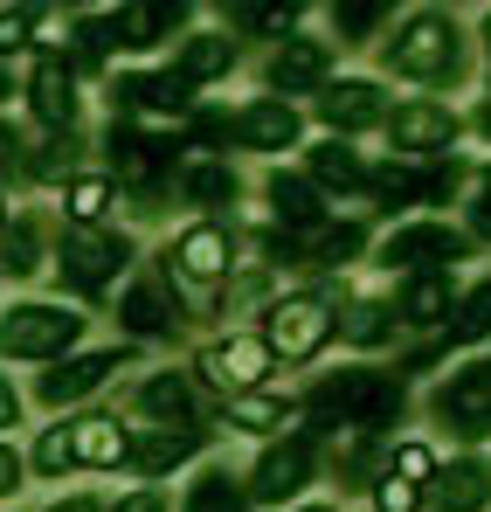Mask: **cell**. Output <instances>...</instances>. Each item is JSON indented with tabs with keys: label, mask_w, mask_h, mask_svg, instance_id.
I'll return each mask as SVG.
<instances>
[{
	"label": "cell",
	"mask_w": 491,
	"mask_h": 512,
	"mask_svg": "<svg viewBox=\"0 0 491 512\" xmlns=\"http://www.w3.org/2000/svg\"><path fill=\"white\" fill-rule=\"evenodd\" d=\"M374 506H381V512H415V506H422V492L402 485V478H381V485H374Z\"/></svg>",
	"instance_id": "f35d334b"
},
{
	"label": "cell",
	"mask_w": 491,
	"mask_h": 512,
	"mask_svg": "<svg viewBox=\"0 0 491 512\" xmlns=\"http://www.w3.org/2000/svg\"><path fill=\"white\" fill-rule=\"evenodd\" d=\"M0 97H7V70H0Z\"/></svg>",
	"instance_id": "816d5d0a"
},
{
	"label": "cell",
	"mask_w": 491,
	"mask_h": 512,
	"mask_svg": "<svg viewBox=\"0 0 491 512\" xmlns=\"http://www.w3.org/2000/svg\"><path fill=\"white\" fill-rule=\"evenodd\" d=\"M305 485H312V443H305V436L270 443V450L256 457V478H249V492H256V499L284 506V499H291V492H305Z\"/></svg>",
	"instance_id": "9c48e42d"
},
{
	"label": "cell",
	"mask_w": 491,
	"mask_h": 512,
	"mask_svg": "<svg viewBox=\"0 0 491 512\" xmlns=\"http://www.w3.org/2000/svg\"><path fill=\"white\" fill-rule=\"evenodd\" d=\"M485 42H491V14H485Z\"/></svg>",
	"instance_id": "f5cc1de1"
},
{
	"label": "cell",
	"mask_w": 491,
	"mask_h": 512,
	"mask_svg": "<svg viewBox=\"0 0 491 512\" xmlns=\"http://www.w3.org/2000/svg\"><path fill=\"white\" fill-rule=\"evenodd\" d=\"M436 423L457 429V436H491V353L457 367L443 388H436Z\"/></svg>",
	"instance_id": "277c9868"
},
{
	"label": "cell",
	"mask_w": 491,
	"mask_h": 512,
	"mask_svg": "<svg viewBox=\"0 0 491 512\" xmlns=\"http://www.w3.org/2000/svg\"><path fill=\"white\" fill-rule=\"evenodd\" d=\"M201 374L229 395V388H249V381H263L270 374V346L263 340H229V346H208L201 353Z\"/></svg>",
	"instance_id": "4fadbf2b"
},
{
	"label": "cell",
	"mask_w": 491,
	"mask_h": 512,
	"mask_svg": "<svg viewBox=\"0 0 491 512\" xmlns=\"http://www.w3.org/2000/svg\"><path fill=\"white\" fill-rule=\"evenodd\" d=\"M402 319L409 326H436V319H450V277L436 270V277H409V291H402Z\"/></svg>",
	"instance_id": "d4e9b609"
},
{
	"label": "cell",
	"mask_w": 491,
	"mask_h": 512,
	"mask_svg": "<svg viewBox=\"0 0 491 512\" xmlns=\"http://www.w3.org/2000/svg\"><path fill=\"white\" fill-rule=\"evenodd\" d=\"M326 340H332V312L319 298H284V305H270V326H263L270 360H277V353H284V360H312Z\"/></svg>",
	"instance_id": "8992f818"
},
{
	"label": "cell",
	"mask_w": 491,
	"mask_h": 512,
	"mask_svg": "<svg viewBox=\"0 0 491 512\" xmlns=\"http://www.w3.org/2000/svg\"><path fill=\"white\" fill-rule=\"evenodd\" d=\"M319 111H326L332 132H367V125H381L388 118V104H381V84H367V77H346V84H332L319 97Z\"/></svg>",
	"instance_id": "7c38bea8"
},
{
	"label": "cell",
	"mask_w": 491,
	"mask_h": 512,
	"mask_svg": "<svg viewBox=\"0 0 491 512\" xmlns=\"http://www.w3.org/2000/svg\"><path fill=\"white\" fill-rule=\"evenodd\" d=\"M56 270H63L77 291H104V284L125 270V236H111V229H70Z\"/></svg>",
	"instance_id": "ba28073f"
},
{
	"label": "cell",
	"mask_w": 491,
	"mask_h": 512,
	"mask_svg": "<svg viewBox=\"0 0 491 512\" xmlns=\"http://www.w3.org/2000/svg\"><path fill=\"white\" fill-rule=\"evenodd\" d=\"M28 28H35V14H28V7H14V14H0V56H14V49L28 42Z\"/></svg>",
	"instance_id": "60d3db41"
},
{
	"label": "cell",
	"mask_w": 491,
	"mask_h": 512,
	"mask_svg": "<svg viewBox=\"0 0 491 512\" xmlns=\"http://www.w3.org/2000/svg\"><path fill=\"white\" fill-rule=\"evenodd\" d=\"M111 167H118V180H132L139 194H160L173 153H166V139H146L132 125H111Z\"/></svg>",
	"instance_id": "30bf717a"
},
{
	"label": "cell",
	"mask_w": 491,
	"mask_h": 512,
	"mask_svg": "<svg viewBox=\"0 0 491 512\" xmlns=\"http://www.w3.org/2000/svg\"><path fill=\"white\" fill-rule=\"evenodd\" d=\"M201 139H236V146H256V153H284L298 139V111L284 97H263L236 118H201Z\"/></svg>",
	"instance_id": "5b68a950"
},
{
	"label": "cell",
	"mask_w": 491,
	"mask_h": 512,
	"mask_svg": "<svg viewBox=\"0 0 491 512\" xmlns=\"http://www.w3.org/2000/svg\"><path fill=\"white\" fill-rule=\"evenodd\" d=\"M471 250L450 222H415V229H395L388 236V250H381V263L388 270H415V277H436L443 263H457V256Z\"/></svg>",
	"instance_id": "52a82bcc"
},
{
	"label": "cell",
	"mask_w": 491,
	"mask_h": 512,
	"mask_svg": "<svg viewBox=\"0 0 491 512\" xmlns=\"http://www.w3.org/2000/svg\"><path fill=\"white\" fill-rule=\"evenodd\" d=\"M0 263H7L14 277H28V270H35V229H28V222L0 229Z\"/></svg>",
	"instance_id": "e575fe53"
},
{
	"label": "cell",
	"mask_w": 491,
	"mask_h": 512,
	"mask_svg": "<svg viewBox=\"0 0 491 512\" xmlns=\"http://www.w3.org/2000/svg\"><path fill=\"white\" fill-rule=\"evenodd\" d=\"M125 319H132V333H166L173 312H166L160 284H132V291H125Z\"/></svg>",
	"instance_id": "4dcf8cb0"
},
{
	"label": "cell",
	"mask_w": 491,
	"mask_h": 512,
	"mask_svg": "<svg viewBox=\"0 0 491 512\" xmlns=\"http://www.w3.org/2000/svg\"><path fill=\"white\" fill-rule=\"evenodd\" d=\"M491 333V284H478L464 305H457V326H450V340H485Z\"/></svg>",
	"instance_id": "d6a6232c"
},
{
	"label": "cell",
	"mask_w": 491,
	"mask_h": 512,
	"mask_svg": "<svg viewBox=\"0 0 491 512\" xmlns=\"http://www.w3.org/2000/svg\"><path fill=\"white\" fill-rule=\"evenodd\" d=\"M326 42H312V35H291L277 56H270V90H312L326 84Z\"/></svg>",
	"instance_id": "5bb4252c"
},
{
	"label": "cell",
	"mask_w": 491,
	"mask_h": 512,
	"mask_svg": "<svg viewBox=\"0 0 491 512\" xmlns=\"http://www.w3.org/2000/svg\"><path fill=\"white\" fill-rule=\"evenodd\" d=\"M305 512H332V506H305Z\"/></svg>",
	"instance_id": "db71d44e"
},
{
	"label": "cell",
	"mask_w": 491,
	"mask_h": 512,
	"mask_svg": "<svg viewBox=\"0 0 491 512\" xmlns=\"http://www.w3.org/2000/svg\"><path fill=\"white\" fill-rule=\"evenodd\" d=\"M229 63H236V42H229V35H187L173 77H180V84H208V77H222Z\"/></svg>",
	"instance_id": "ffe728a7"
},
{
	"label": "cell",
	"mask_w": 491,
	"mask_h": 512,
	"mask_svg": "<svg viewBox=\"0 0 491 512\" xmlns=\"http://www.w3.org/2000/svg\"><path fill=\"white\" fill-rule=\"evenodd\" d=\"M0 229H7V222H0Z\"/></svg>",
	"instance_id": "11a10c76"
},
{
	"label": "cell",
	"mask_w": 491,
	"mask_h": 512,
	"mask_svg": "<svg viewBox=\"0 0 491 512\" xmlns=\"http://www.w3.org/2000/svg\"><path fill=\"white\" fill-rule=\"evenodd\" d=\"M14 416H21V395H14L7 374H0V429H14Z\"/></svg>",
	"instance_id": "7dc6e473"
},
{
	"label": "cell",
	"mask_w": 491,
	"mask_h": 512,
	"mask_svg": "<svg viewBox=\"0 0 491 512\" xmlns=\"http://www.w3.org/2000/svg\"><path fill=\"white\" fill-rule=\"evenodd\" d=\"M166 263H180L187 277H201V284H208V277H222V270L236 263V243H229L215 222H201V229H187V236L173 243V256H166Z\"/></svg>",
	"instance_id": "9a60e30c"
},
{
	"label": "cell",
	"mask_w": 491,
	"mask_h": 512,
	"mask_svg": "<svg viewBox=\"0 0 491 512\" xmlns=\"http://www.w3.org/2000/svg\"><path fill=\"white\" fill-rule=\"evenodd\" d=\"M118 512H166V499H160V492H139V499H125Z\"/></svg>",
	"instance_id": "c3c4849f"
},
{
	"label": "cell",
	"mask_w": 491,
	"mask_h": 512,
	"mask_svg": "<svg viewBox=\"0 0 491 512\" xmlns=\"http://www.w3.org/2000/svg\"><path fill=\"white\" fill-rule=\"evenodd\" d=\"M187 194H194V201H229V194H236V173L229 167H194L187 173Z\"/></svg>",
	"instance_id": "d590c367"
},
{
	"label": "cell",
	"mask_w": 491,
	"mask_h": 512,
	"mask_svg": "<svg viewBox=\"0 0 491 512\" xmlns=\"http://www.w3.org/2000/svg\"><path fill=\"white\" fill-rule=\"evenodd\" d=\"M56 512H97V506H90V499H70V506H56Z\"/></svg>",
	"instance_id": "f907efd6"
},
{
	"label": "cell",
	"mask_w": 491,
	"mask_h": 512,
	"mask_svg": "<svg viewBox=\"0 0 491 512\" xmlns=\"http://www.w3.org/2000/svg\"><path fill=\"white\" fill-rule=\"evenodd\" d=\"M429 471H436V457H429L422 443H409V450H395V471H388V478H402V485H415V478H429Z\"/></svg>",
	"instance_id": "ab89813d"
},
{
	"label": "cell",
	"mask_w": 491,
	"mask_h": 512,
	"mask_svg": "<svg viewBox=\"0 0 491 512\" xmlns=\"http://www.w3.org/2000/svg\"><path fill=\"white\" fill-rule=\"evenodd\" d=\"M388 319H395L388 305H353V312H346V340L353 346H381L388 340Z\"/></svg>",
	"instance_id": "836d02e7"
},
{
	"label": "cell",
	"mask_w": 491,
	"mask_h": 512,
	"mask_svg": "<svg viewBox=\"0 0 491 512\" xmlns=\"http://www.w3.org/2000/svg\"><path fill=\"white\" fill-rule=\"evenodd\" d=\"M471 222H478V229L491 236V173L478 180V201H471Z\"/></svg>",
	"instance_id": "bcb514c9"
},
{
	"label": "cell",
	"mask_w": 491,
	"mask_h": 512,
	"mask_svg": "<svg viewBox=\"0 0 491 512\" xmlns=\"http://www.w3.org/2000/svg\"><path fill=\"white\" fill-rule=\"evenodd\" d=\"M436 506L443 512H485L491 506V471L485 464H450L436 478Z\"/></svg>",
	"instance_id": "44dd1931"
},
{
	"label": "cell",
	"mask_w": 491,
	"mask_h": 512,
	"mask_svg": "<svg viewBox=\"0 0 491 512\" xmlns=\"http://www.w3.org/2000/svg\"><path fill=\"white\" fill-rule=\"evenodd\" d=\"M118 374V353H83V360H63L56 374H42V402H77V395H90L97 381H111Z\"/></svg>",
	"instance_id": "2e32d148"
},
{
	"label": "cell",
	"mask_w": 491,
	"mask_h": 512,
	"mask_svg": "<svg viewBox=\"0 0 491 512\" xmlns=\"http://www.w3.org/2000/svg\"><path fill=\"white\" fill-rule=\"evenodd\" d=\"M118 104H139V111H187V84L180 77H118Z\"/></svg>",
	"instance_id": "7402d4cb"
},
{
	"label": "cell",
	"mask_w": 491,
	"mask_h": 512,
	"mask_svg": "<svg viewBox=\"0 0 491 512\" xmlns=\"http://www.w3.org/2000/svg\"><path fill=\"white\" fill-rule=\"evenodd\" d=\"M104 208H111V180H70V215H77V229H97Z\"/></svg>",
	"instance_id": "1f68e13d"
},
{
	"label": "cell",
	"mask_w": 491,
	"mask_h": 512,
	"mask_svg": "<svg viewBox=\"0 0 491 512\" xmlns=\"http://www.w3.org/2000/svg\"><path fill=\"white\" fill-rule=\"evenodd\" d=\"M312 423L319 429H381L395 409H402V381L395 374H367V367H346V374H326L312 388Z\"/></svg>",
	"instance_id": "6da1fadb"
},
{
	"label": "cell",
	"mask_w": 491,
	"mask_h": 512,
	"mask_svg": "<svg viewBox=\"0 0 491 512\" xmlns=\"http://www.w3.org/2000/svg\"><path fill=\"white\" fill-rule=\"evenodd\" d=\"M388 139H395L402 153H443V146L457 139V118L422 97V104H402V111L388 118Z\"/></svg>",
	"instance_id": "8fae6325"
},
{
	"label": "cell",
	"mask_w": 491,
	"mask_h": 512,
	"mask_svg": "<svg viewBox=\"0 0 491 512\" xmlns=\"http://www.w3.org/2000/svg\"><path fill=\"white\" fill-rule=\"evenodd\" d=\"M63 167H70V139H56V146H49V153L35 160V173H42V180H56Z\"/></svg>",
	"instance_id": "f6af8a7d"
},
{
	"label": "cell",
	"mask_w": 491,
	"mask_h": 512,
	"mask_svg": "<svg viewBox=\"0 0 491 512\" xmlns=\"http://www.w3.org/2000/svg\"><path fill=\"white\" fill-rule=\"evenodd\" d=\"M28 90H35V111H42L49 125H70V118H77V77H70V63H63L56 49L35 63V84Z\"/></svg>",
	"instance_id": "e0dca14e"
},
{
	"label": "cell",
	"mask_w": 491,
	"mask_h": 512,
	"mask_svg": "<svg viewBox=\"0 0 491 512\" xmlns=\"http://www.w3.org/2000/svg\"><path fill=\"white\" fill-rule=\"evenodd\" d=\"M35 464H42L49 478H63V471L77 464V457H70V429H49V436L35 443Z\"/></svg>",
	"instance_id": "8d00e7d4"
},
{
	"label": "cell",
	"mask_w": 491,
	"mask_h": 512,
	"mask_svg": "<svg viewBox=\"0 0 491 512\" xmlns=\"http://www.w3.org/2000/svg\"><path fill=\"white\" fill-rule=\"evenodd\" d=\"M70 457L77 464H125L132 457V436L111 423V416H83V423H70Z\"/></svg>",
	"instance_id": "ac0fdd59"
},
{
	"label": "cell",
	"mask_w": 491,
	"mask_h": 512,
	"mask_svg": "<svg viewBox=\"0 0 491 512\" xmlns=\"http://www.w3.org/2000/svg\"><path fill=\"white\" fill-rule=\"evenodd\" d=\"M291 250L326 270V263H346V256L360 250V229H353V222H339V229H312V236H305V243H291Z\"/></svg>",
	"instance_id": "4316f807"
},
{
	"label": "cell",
	"mask_w": 491,
	"mask_h": 512,
	"mask_svg": "<svg viewBox=\"0 0 491 512\" xmlns=\"http://www.w3.org/2000/svg\"><path fill=\"white\" fill-rule=\"evenodd\" d=\"M249 28H291V7H243Z\"/></svg>",
	"instance_id": "ee69618b"
},
{
	"label": "cell",
	"mask_w": 491,
	"mask_h": 512,
	"mask_svg": "<svg viewBox=\"0 0 491 512\" xmlns=\"http://www.w3.org/2000/svg\"><path fill=\"white\" fill-rule=\"evenodd\" d=\"M14 492H21V457L0 443V499H14Z\"/></svg>",
	"instance_id": "7bdbcfd3"
},
{
	"label": "cell",
	"mask_w": 491,
	"mask_h": 512,
	"mask_svg": "<svg viewBox=\"0 0 491 512\" xmlns=\"http://www.w3.org/2000/svg\"><path fill=\"white\" fill-rule=\"evenodd\" d=\"M139 402H146V416H160L166 429H173V423H180V429H194V388H187L180 374H153Z\"/></svg>",
	"instance_id": "603a6c76"
},
{
	"label": "cell",
	"mask_w": 491,
	"mask_h": 512,
	"mask_svg": "<svg viewBox=\"0 0 491 512\" xmlns=\"http://www.w3.org/2000/svg\"><path fill=\"white\" fill-rule=\"evenodd\" d=\"M83 319L70 312V305H14L7 319H0V346L14 353V360H56L63 346H77Z\"/></svg>",
	"instance_id": "3957f363"
},
{
	"label": "cell",
	"mask_w": 491,
	"mask_h": 512,
	"mask_svg": "<svg viewBox=\"0 0 491 512\" xmlns=\"http://www.w3.org/2000/svg\"><path fill=\"white\" fill-rule=\"evenodd\" d=\"M194 443H201V429H166V436H153V443L132 450V464H139L146 478H160V471L180 464V457H194Z\"/></svg>",
	"instance_id": "484cf974"
},
{
	"label": "cell",
	"mask_w": 491,
	"mask_h": 512,
	"mask_svg": "<svg viewBox=\"0 0 491 512\" xmlns=\"http://www.w3.org/2000/svg\"><path fill=\"white\" fill-rule=\"evenodd\" d=\"M270 208H277L284 229H305V236H312L319 215H326V208H319V187L298 180V173H270Z\"/></svg>",
	"instance_id": "d6986e66"
},
{
	"label": "cell",
	"mask_w": 491,
	"mask_h": 512,
	"mask_svg": "<svg viewBox=\"0 0 491 512\" xmlns=\"http://www.w3.org/2000/svg\"><path fill=\"white\" fill-rule=\"evenodd\" d=\"M374 194L395 208V201H415V194H429V180H415V173H395V167H388L381 180H374Z\"/></svg>",
	"instance_id": "74e56055"
},
{
	"label": "cell",
	"mask_w": 491,
	"mask_h": 512,
	"mask_svg": "<svg viewBox=\"0 0 491 512\" xmlns=\"http://www.w3.org/2000/svg\"><path fill=\"white\" fill-rule=\"evenodd\" d=\"M14 153H21V139H14V125H0V167H14Z\"/></svg>",
	"instance_id": "681fc988"
},
{
	"label": "cell",
	"mask_w": 491,
	"mask_h": 512,
	"mask_svg": "<svg viewBox=\"0 0 491 512\" xmlns=\"http://www.w3.org/2000/svg\"><path fill=\"white\" fill-rule=\"evenodd\" d=\"M104 28L118 35V49H153L166 28H173V7H118Z\"/></svg>",
	"instance_id": "cb8c5ba5"
},
{
	"label": "cell",
	"mask_w": 491,
	"mask_h": 512,
	"mask_svg": "<svg viewBox=\"0 0 491 512\" xmlns=\"http://www.w3.org/2000/svg\"><path fill=\"white\" fill-rule=\"evenodd\" d=\"M312 173H319L326 187H367V167H360V153H346L339 139H326V146L312 153Z\"/></svg>",
	"instance_id": "83f0119b"
},
{
	"label": "cell",
	"mask_w": 491,
	"mask_h": 512,
	"mask_svg": "<svg viewBox=\"0 0 491 512\" xmlns=\"http://www.w3.org/2000/svg\"><path fill=\"white\" fill-rule=\"evenodd\" d=\"M381 14H388V7H374V0H360V7H339V28H346V35H367V28H374Z\"/></svg>",
	"instance_id": "b9f144b4"
},
{
	"label": "cell",
	"mask_w": 491,
	"mask_h": 512,
	"mask_svg": "<svg viewBox=\"0 0 491 512\" xmlns=\"http://www.w3.org/2000/svg\"><path fill=\"white\" fill-rule=\"evenodd\" d=\"M187 512H249L243 492L229 485V471H201L194 492H187Z\"/></svg>",
	"instance_id": "f1b7e54d"
},
{
	"label": "cell",
	"mask_w": 491,
	"mask_h": 512,
	"mask_svg": "<svg viewBox=\"0 0 491 512\" xmlns=\"http://www.w3.org/2000/svg\"><path fill=\"white\" fill-rule=\"evenodd\" d=\"M229 423L236 429H284L291 423V402H284V395H236Z\"/></svg>",
	"instance_id": "f546056e"
},
{
	"label": "cell",
	"mask_w": 491,
	"mask_h": 512,
	"mask_svg": "<svg viewBox=\"0 0 491 512\" xmlns=\"http://www.w3.org/2000/svg\"><path fill=\"white\" fill-rule=\"evenodd\" d=\"M388 70L409 84H443L457 77V21L436 7H415L409 21L388 35Z\"/></svg>",
	"instance_id": "7a4b0ae2"
}]
</instances>
